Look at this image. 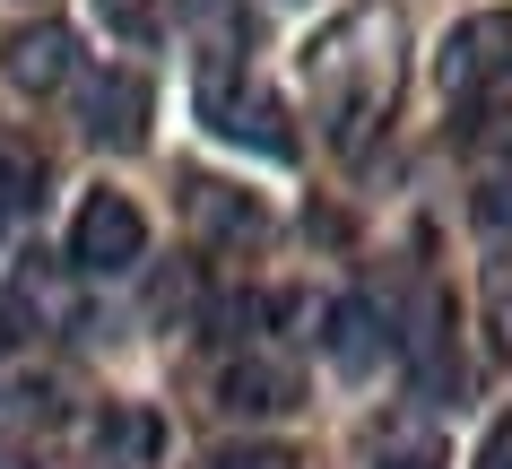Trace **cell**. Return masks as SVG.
<instances>
[{
    "label": "cell",
    "instance_id": "obj_16",
    "mask_svg": "<svg viewBox=\"0 0 512 469\" xmlns=\"http://www.w3.org/2000/svg\"><path fill=\"white\" fill-rule=\"evenodd\" d=\"M478 469H512V426H495V435H486V461Z\"/></svg>",
    "mask_w": 512,
    "mask_h": 469
},
{
    "label": "cell",
    "instance_id": "obj_2",
    "mask_svg": "<svg viewBox=\"0 0 512 469\" xmlns=\"http://www.w3.org/2000/svg\"><path fill=\"white\" fill-rule=\"evenodd\" d=\"M200 113H209V131L235 139V148L296 157V122H287V105H278L261 79H243L235 61H209V70H200Z\"/></svg>",
    "mask_w": 512,
    "mask_h": 469
},
{
    "label": "cell",
    "instance_id": "obj_5",
    "mask_svg": "<svg viewBox=\"0 0 512 469\" xmlns=\"http://www.w3.org/2000/svg\"><path fill=\"white\" fill-rule=\"evenodd\" d=\"M70 70H79V35L61 27V18H35V27H18L0 44V79L18 87V96H61Z\"/></svg>",
    "mask_w": 512,
    "mask_h": 469
},
{
    "label": "cell",
    "instance_id": "obj_15",
    "mask_svg": "<svg viewBox=\"0 0 512 469\" xmlns=\"http://www.w3.org/2000/svg\"><path fill=\"white\" fill-rule=\"evenodd\" d=\"M200 469H296V452H287V443H226V452H209Z\"/></svg>",
    "mask_w": 512,
    "mask_h": 469
},
{
    "label": "cell",
    "instance_id": "obj_14",
    "mask_svg": "<svg viewBox=\"0 0 512 469\" xmlns=\"http://www.w3.org/2000/svg\"><path fill=\"white\" fill-rule=\"evenodd\" d=\"M96 18H105L122 44H157V27H165V9H157V0H96Z\"/></svg>",
    "mask_w": 512,
    "mask_h": 469
},
{
    "label": "cell",
    "instance_id": "obj_1",
    "mask_svg": "<svg viewBox=\"0 0 512 469\" xmlns=\"http://www.w3.org/2000/svg\"><path fill=\"white\" fill-rule=\"evenodd\" d=\"M400 27L382 18V9H356V18H339V27L304 53V70H313V105H322L330 139L339 148H365V131H374L382 113H391V87H400Z\"/></svg>",
    "mask_w": 512,
    "mask_h": 469
},
{
    "label": "cell",
    "instance_id": "obj_12",
    "mask_svg": "<svg viewBox=\"0 0 512 469\" xmlns=\"http://www.w3.org/2000/svg\"><path fill=\"white\" fill-rule=\"evenodd\" d=\"M9 313H18V322H70V287H61L44 261H27L18 287H9Z\"/></svg>",
    "mask_w": 512,
    "mask_h": 469
},
{
    "label": "cell",
    "instance_id": "obj_7",
    "mask_svg": "<svg viewBox=\"0 0 512 469\" xmlns=\"http://www.w3.org/2000/svg\"><path fill=\"white\" fill-rule=\"evenodd\" d=\"M148 79L139 70H96L87 79V96H79V122H87V139L96 148H139L148 139Z\"/></svg>",
    "mask_w": 512,
    "mask_h": 469
},
{
    "label": "cell",
    "instance_id": "obj_3",
    "mask_svg": "<svg viewBox=\"0 0 512 469\" xmlns=\"http://www.w3.org/2000/svg\"><path fill=\"white\" fill-rule=\"evenodd\" d=\"M139 252H148V218H139V200L131 192H87L79 218H70V270L122 278V270H139Z\"/></svg>",
    "mask_w": 512,
    "mask_h": 469
},
{
    "label": "cell",
    "instance_id": "obj_6",
    "mask_svg": "<svg viewBox=\"0 0 512 469\" xmlns=\"http://www.w3.org/2000/svg\"><path fill=\"white\" fill-rule=\"evenodd\" d=\"M217 409L226 417H287V409H304V374L287 357H226L217 365Z\"/></svg>",
    "mask_w": 512,
    "mask_h": 469
},
{
    "label": "cell",
    "instance_id": "obj_8",
    "mask_svg": "<svg viewBox=\"0 0 512 469\" xmlns=\"http://www.w3.org/2000/svg\"><path fill=\"white\" fill-rule=\"evenodd\" d=\"M322 348H330L339 374H374V365L391 357V322H382L365 296H339V304L322 313Z\"/></svg>",
    "mask_w": 512,
    "mask_h": 469
},
{
    "label": "cell",
    "instance_id": "obj_4",
    "mask_svg": "<svg viewBox=\"0 0 512 469\" xmlns=\"http://www.w3.org/2000/svg\"><path fill=\"white\" fill-rule=\"evenodd\" d=\"M434 79H443V96H486L495 79H512V9H469L443 35Z\"/></svg>",
    "mask_w": 512,
    "mask_h": 469
},
{
    "label": "cell",
    "instance_id": "obj_13",
    "mask_svg": "<svg viewBox=\"0 0 512 469\" xmlns=\"http://www.w3.org/2000/svg\"><path fill=\"white\" fill-rule=\"evenodd\" d=\"M35 200H44V166H35L27 148H9V157H0V218H18Z\"/></svg>",
    "mask_w": 512,
    "mask_h": 469
},
{
    "label": "cell",
    "instance_id": "obj_9",
    "mask_svg": "<svg viewBox=\"0 0 512 469\" xmlns=\"http://www.w3.org/2000/svg\"><path fill=\"white\" fill-rule=\"evenodd\" d=\"M191 226L200 235H217V244H252L261 235V200L252 192H235V183H209V174H191Z\"/></svg>",
    "mask_w": 512,
    "mask_h": 469
},
{
    "label": "cell",
    "instance_id": "obj_11",
    "mask_svg": "<svg viewBox=\"0 0 512 469\" xmlns=\"http://www.w3.org/2000/svg\"><path fill=\"white\" fill-rule=\"evenodd\" d=\"M469 226H478L486 252H512V166H495L478 192H469Z\"/></svg>",
    "mask_w": 512,
    "mask_h": 469
},
{
    "label": "cell",
    "instance_id": "obj_10",
    "mask_svg": "<svg viewBox=\"0 0 512 469\" xmlns=\"http://www.w3.org/2000/svg\"><path fill=\"white\" fill-rule=\"evenodd\" d=\"M96 443H105L113 469H148V461L165 452V417L139 409V400H113V409L96 417Z\"/></svg>",
    "mask_w": 512,
    "mask_h": 469
},
{
    "label": "cell",
    "instance_id": "obj_17",
    "mask_svg": "<svg viewBox=\"0 0 512 469\" xmlns=\"http://www.w3.org/2000/svg\"><path fill=\"white\" fill-rule=\"evenodd\" d=\"M374 469H443V461H426V452H391V461H374Z\"/></svg>",
    "mask_w": 512,
    "mask_h": 469
}]
</instances>
